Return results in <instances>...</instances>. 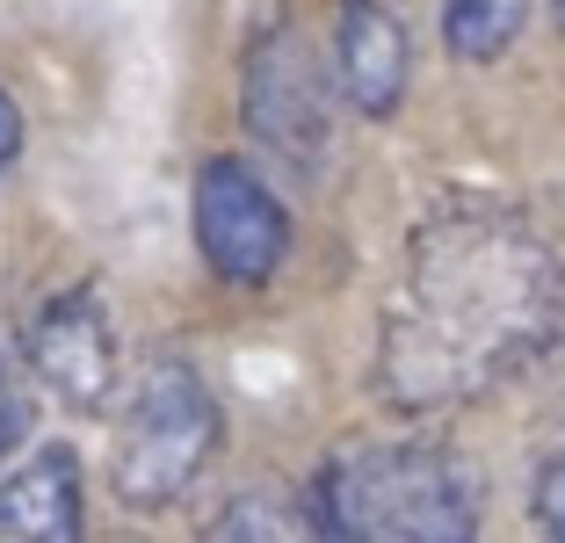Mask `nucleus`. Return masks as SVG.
Returning a JSON list of instances; mask_svg holds the SVG:
<instances>
[{
    "mask_svg": "<svg viewBox=\"0 0 565 543\" xmlns=\"http://www.w3.org/2000/svg\"><path fill=\"white\" fill-rule=\"evenodd\" d=\"M565 341V247L515 203H443L406 239L377 327V392L449 413L522 377Z\"/></svg>",
    "mask_w": 565,
    "mask_h": 543,
    "instance_id": "nucleus-1",
    "label": "nucleus"
},
{
    "mask_svg": "<svg viewBox=\"0 0 565 543\" xmlns=\"http://www.w3.org/2000/svg\"><path fill=\"white\" fill-rule=\"evenodd\" d=\"M312 529L333 543H479V493L449 449L377 443L312 478Z\"/></svg>",
    "mask_w": 565,
    "mask_h": 543,
    "instance_id": "nucleus-2",
    "label": "nucleus"
},
{
    "mask_svg": "<svg viewBox=\"0 0 565 543\" xmlns=\"http://www.w3.org/2000/svg\"><path fill=\"white\" fill-rule=\"evenodd\" d=\"M217 398L189 362H152L138 377L131 406L117 428V457H109V486L131 514H160L203 478L217 457Z\"/></svg>",
    "mask_w": 565,
    "mask_h": 543,
    "instance_id": "nucleus-3",
    "label": "nucleus"
},
{
    "mask_svg": "<svg viewBox=\"0 0 565 543\" xmlns=\"http://www.w3.org/2000/svg\"><path fill=\"white\" fill-rule=\"evenodd\" d=\"M239 116H247L254 146H268L282 167L319 174L333 146V87L319 73V51L305 44V30L276 22L268 36H254L247 73H239Z\"/></svg>",
    "mask_w": 565,
    "mask_h": 543,
    "instance_id": "nucleus-4",
    "label": "nucleus"
},
{
    "mask_svg": "<svg viewBox=\"0 0 565 543\" xmlns=\"http://www.w3.org/2000/svg\"><path fill=\"white\" fill-rule=\"evenodd\" d=\"M196 254L217 283L262 290L290 262V211L247 160H203L196 174Z\"/></svg>",
    "mask_w": 565,
    "mask_h": 543,
    "instance_id": "nucleus-5",
    "label": "nucleus"
},
{
    "mask_svg": "<svg viewBox=\"0 0 565 543\" xmlns=\"http://www.w3.org/2000/svg\"><path fill=\"white\" fill-rule=\"evenodd\" d=\"M22 355L66 406L81 413L109 406V392H117V327H109V305H102L95 283H73L51 305H36V319L22 327Z\"/></svg>",
    "mask_w": 565,
    "mask_h": 543,
    "instance_id": "nucleus-6",
    "label": "nucleus"
},
{
    "mask_svg": "<svg viewBox=\"0 0 565 543\" xmlns=\"http://www.w3.org/2000/svg\"><path fill=\"white\" fill-rule=\"evenodd\" d=\"M0 543H81V457L66 443L0 478Z\"/></svg>",
    "mask_w": 565,
    "mask_h": 543,
    "instance_id": "nucleus-7",
    "label": "nucleus"
},
{
    "mask_svg": "<svg viewBox=\"0 0 565 543\" xmlns=\"http://www.w3.org/2000/svg\"><path fill=\"white\" fill-rule=\"evenodd\" d=\"M333 58H341V95L363 116H392L406 102V30L392 8L377 0H341V36H333Z\"/></svg>",
    "mask_w": 565,
    "mask_h": 543,
    "instance_id": "nucleus-8",
    "label": "nucleus"
},
{
    "mask_svg": "<svg viewBox=\"0 0 565 543\" xmlns=\"http://www.w3.org/2000/svg\"><path fill=\"white\" fill-rule=\"evenodd\" d=\"M522 22H530V0H443V44L465 66H493L522 36Z\"/></svg>",
    "mask_w": 565,
    "mask_h": 543,
    "instance_id": "nucleus-9",
    "label": "nucleus"
},
{
    "mask_svg": "<svg viewBox=\"0 0 565 543\" xmlns=\"http://www.w3.org/2000/svg\"><path fill=\"white\" fill-rule=\"evenodd\" d=\"M211 543H312V522L298 508H282L276 493H239L211 522Z\"/></svg>",
    "mask_w": 565,
    "mask_h": 543,
    "instance_id": "nucleus-10",
    "label": "nucleus"
},
{
    "mask_svg": "<svg viewBox=\"0 0 565 543\" xmlns=\"http://www.w3.org/2000/svg\"><path fill=\"white\" fill-rule=\"evenodd\" d=\"M530 522H536V536H544V543H565V457L536 464V478H530Z\"/></svg>",
    "mask_w": 565,
    "mask_h": 543,
    "instance_id": "nucleus-11",
    "label": "nucleus"
},
{
    "mask_svg": "<svg viewBox=\"0 0 565 543\" xmlns=\"http://www.w3.org/2000/svg\"><path fill=\"white\" fill-rule=\"evenodd\" d=\"M30 428H36V406H30V392L15 384V370L0 362V457H15V449L30 443Z\"/></svg>",
    "mask_w": 565,
    "mask_h": 543,
    "instance_id": "nucleus-12",
    "label": "nucleus"
},
{
    "mask_svg": "<svg viewBox=\"0 0 565 543\" xmlns=\"http://www.w3.org/2000/svg\"><path fill=\"white\" fill-rule=\"evenodd\" d=\"M15 152H22V109H15V95L0 87V174L15 167Z\"/></svg>",
    "mask_w": 565,
    "mask_h": 543,
    "instance_id": "nucleus-13",
    "label": "nucleus"
},
{
    "mask_svg": "<svg viewBox=\"0 0 565 543\" xmlns=\"http://www.w3.org/2000/svg\"><path fill=\"white\" fill-rule=\"evenodd\" d=\"M558 15H565V0H558Z\"/></svg>",
    "mask_w": 565,
    "mask_h": 543,
    "instance_id": "nucleus-14",
    "label": "nucleus"
}]
</instances>
